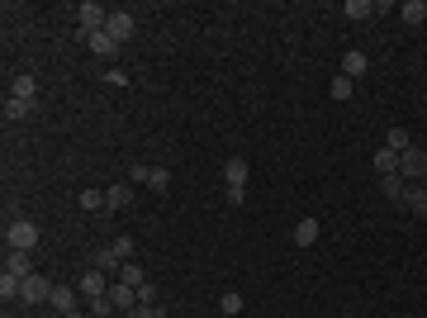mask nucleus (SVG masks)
<instances>
[{"instance_id":"1","label":"nucleus","mask_w":427,"mask_h":318,"mask_svg":"<svg viewBox=\"0 0 427 318\" xmlns=\"http://www.w3.org/2000/svg\"><path fill=\"white\" fill-rule=\"evenodd\" d=\"M5 247H15V252H34V247H39V223H29V219L5 223Z\"/></svg>"},{"instance_id":"2","label":"nucleus","mask_w":427,"mask_h":318,"mask_svg":"<svg viewBox=\"0 0 427 318\" xmlns=\"http://www.w3.org/2000/svg\"><path fill=\"white\" fill-rule=\"evenodd\" d=\"M77 15H81V39H91V34H100V29L110 24V10H105L100 0H81Z\"/></svg>"},{"instance_id":"3","label":"nucleus","mask_w":427,"mask_h":318,"mask_svg":"<svg viewBox=\"0 0 427 318\" xmlns=\"http://www.w3.org/2000/svg\"><path fill=\"white\" fill-rule=\"evenodd\" d=\"M399 176H404L408 185H418V180L427 176V152L423 147H408L404 157H399Z\"/></svg>"},{"instance_id":"4","label":"nucleus","mask_w":427,"mask_h":318,"mask_svg":"<svg viewBox=\"0 0 427 318\" xmlns=\"http://www.w3.org/2000/svg\"><path fill=\"white\" fill-rule=\"evenodd\" d=\"M110 285H114V280L105 276V271H96V266H91V271L77 280V290L86 295V304H91V299H105V295H110Z\"/></svg>"},{"instance_id":"5","label":"nucleus","mask_w":427,"mask_h":318,"mask_svg":"<svg viewBox=\"0 0 427 318\" xmlns=\"http://www.w3.org/2000/svg\"><path fill=\"white\" fill-rule=\"evenodd\" d=\"M105 34H110L114 43H129V39L138 34V20L129 15V10H110V24H105Z\"/></svg>"},{"instance_id":"6","label":"nucleus","mask_w":427,"mask_h":318,"mask_svg":"<svg viewBox=\"0 0 427 318\" xmlns=\"http://www.w3.org/2000/svg\"><path fill=\"white\" fill-rule=\"evenodd\" d=\"M20 299H24V304H48V299H53V280L39 276V271H34V276H24Z\"/></svg>"},{"instance_id":"7","label":"nucleus","mask_w":427,"mask_h":318,"mask_svg":"<svg viewBox=\"0 0 427 318\" xmlns=\"http://www.w3.org/2000/svg\"><path fill=\"white\" fill-rule=\"evenodd\" d=\"M86 48H91L100 62H114L119 53H124V43H114L110 34H105V29H100V34H91V39H86Z\"/></svg>"},{"instance_id":"8","label":"nucleus","mask_w":427,"mask_h":318,"mask_svg":"<svg viewBox=\"0 0 427 318\" xmlns=\"http://www.w3.org/2000/svg\"><path fill=\"white\" fill-rule=\"evenodd\" d=\"M77 299H81L77 285H53V299H48V304H53V309H58V318H62V314H72V309H81Z\"/></svg>"},{"instance_id":"9","label":"nucleus","mask_w":427,"mask_h":318,"mask_svg":"<svg viewBox=\"0 0 427 318\" xmlns=\"http://www.w3.org/2000/svg\"><path fill=\"white\" fill-rule=\"evenodd\" d=\"M5 271L10 276H34V252H15V247H5Z\"/></svg>"},{"instance_id":"10","label":"nucleus","mask_w":427,"mask_h":318,"mask_svg":"<svg viewBox=\"0 0 427 318\" xmlns=\"http://www.w3.org/2000/svg\"><path fill=\"white\" fill-rule=\"evenodd\" d=\"M247 176H252V166H247L242 157L223 161V185H237V190H247Z\"/></svg>"},{"instance_id":"11","label":"nucleus","mask_w":427,"mask_h":318,"mask_svg":"<svg viewBox=\"0 0 427 318\" xmlns=\"http://www.w3.org/2000/svg\"><path fill=\"white\" fill-rule=\"evenodd\" d=\"M10 95H15V100H29V105H39V81L29 77V72H20V77L10 81Z\"/></svg>"},{"instance_id":"12","label":"nucleus","mask_w":427,"mask_h":318,"mask_svg":"<svg viewBox=\"0 0 427 318\" xmlns=\"http://www.w3.org/2000/svg\"><path fill=\"white\" fill-rule=\"evenodd\" d=\"M110 304H114L119 314H129V309L138 304V290L133 285H124V280H114V285H110Z\"/></svg>"},{"instance_id":"13","label":"nucleus","mask_w":427,"mask_h":318,"mask_svg":"<svg viewBox=\"0 0 427 318\" xmlns=\"http://www.w3.org/2000/svg\"><path fill=\"white\" fill-rule=\"evenodd\" d=\"M366 72H370V58H366V53H356V48H351L347 58H342V77L361 81V77H366Z\"/></svg>"},{"instance_id":"14","label":"nucleus","mask_w":427,"mask_h":318,"mask_svg":"<svg viewBox=\"0 0 427 318\" xmlns=\"http://www.w3.org/2000/svg\"><path fill=\"white\" fill-rule=\"evenodd\" d=\"M129 204H133V185H124V180H119V185L105 190V209H129Z\"/></svg>"},{"instance_id":"15","label":"nucleus","mask_w":427,"mask_h":318,"mask_svg":"<svg viewBox=\"0 0 427 318\" xmlns=\"http://www.w3.org/2000/svg\"><path fill=\"white\" fill-rule=\"evenodd\" d=\"M96 271H105L110 280H119V271H124V261L114 257V247H100V252H96Z\"/></svg>"},{"instance_id":"16","label":"nucleus","mask_w":427,"mask_h":318,"mask_svg":"<svg viewBox=\"0 0 427 318\" xmlns=\"http://www.w3.org/2000/svg\"><path fill=\"white\" fill-rule=\"evenodd\" d=\"M39 105H29V100H15V95H5V124H20V119H29Z\"/></svg>"},{"instance_id":"17","label":"nucleus","mask_w":427,"mask_h":318,"mask_svg":"<svg viewBox=\"0 0 427 318\" xmlns=\"http://www.w3.org/2000/svg\"><path fill=\"white\" fill-rule=\"evenodd\" d=\"M380 190H385V199H394V204H404V195H408V180L394 171V176H380Z\"/></svg>"},{"instance_id":"18","label":"nucleus","mask_w":427,"mask_h":318,"mask_svg":"<svg viewBox=\"0 0 427 318\" xmlns=\"http://www.w3.org/2000/svg\"><path fill=\"white\" fill-rule=\"evenodd\" d=\"M342 15H347L351 24H366L370 15H375V0H347V5H342Z\"/></svg>"},{"instance_id":"19","label":"nucleus","mask_w":427,"mask_h":318,"mask_svg":"<svg viewBox=\"0 0 427 318\" xmlns=\"http://www.w3.org/2000/svg\"><path fill=\"white\" fill-rule=\"evenodd\" d=\"M318 242V219H299L294 223V247H313Z\"/></svg>"},{"instance_id":"20","label":"nucleus","mask_w":427,"mask_h":318,"mask_svg":"<svg viewBox=\"0 0 427 318\" xmlns=\"http://www.w3.org/2000/svg\"><path fill=\"white\" fill-rule=\"evenodd\" d=\"M399 20H404V24H423L427 20V5H423V0H404V5H399Z\"/></svg>"},{"instance_id":"21","label":"nucleus","mask_w":427,"mask_h":318,"mask_svg":"<svg viewBox=\"0 0 427 318\" xmlns=\"http://www.w3.org/2000/svg\"><path fill=\"white\" fill-rule=\"evenodd\" d=\"M375 171H380V176H394V171H399V152L380 147V152H375Z\"/></svg>"},{"instance_id":"22","label":"nucleus","mask_w":427,"mask_h":318,"mask_svg":"<svg viewBox=\"0 0 427 318\" xmlns=\"http://www.w3.org/2000/svg\"><path fill=\"white\" fill-rule=\"evenodd\" d=\"M119 280H124V285H147V271H143V266H138V261H124V271H119Z\"/></svg>"},{"instance_id":"23","label":"nucleus","mask_w":427,"mask_h":318,"mask_svg":"<svg viewBox=\"0 0 427 318\" xmlns=\"http://www.w3.org/2000/svg\"><path fill=\"white\" fill-rule=\"evenodd\" d=\"M385 147H389V152H399V157H404L408 147H413V138H408V128H389V138H385Z\"/></svg>"},{"instance_id":"24","label":"nucleus","mask_w":427,"mask_h":318,"mask_svg":"<svg viewBox=\"0 0 427 318\" xmlns=\"http://www.w3.org/2000/svg\"><path fill=\"white\" fill-rule=\"evenodd\" d=\"M328 91H332V100H351V95H356V81H351V77H342V72H337V77H332V86H328Z\"/></svg>"},{"instance_id":"25","label":"nucleus","mask_w":427,"mask_h":318,"mask_svg":"<svg viewBox=\"0 0 427 318\" xmlns=\"http://www.w3.org/2000/svg\"><path fill=\"white\" fill-rule=\"evenodd\" d=\"M20 290H24V280H20V276H10V271L0 276V299H5V304H10V299H20Z\"/></svg>"},{"instance_id":"26","label":"nucleus","mask_w":427,"mask_h":318,"mask_svg":"<svg viewBox=\"0 0 427 318\" xmlns=\"http://www.w3.org/2000/svg\"><path fill=\"white\" fill-rule=\"evenodd\" d=\"M129 180H133V185H152V166H147V161H133V166H129Z\"/></svg>"},{"instance_id":"27","label":"nucleus","mask_w":427,"mask_h":318,"mask_svg":"<svg viewBox=\"0 0 427 318\" xmlns=\"http://www.w3.org/2000/svg\"><path fill=\"white\" fill-rule=\"evenodd\" d=\"M110 247H114V257H119V261H133V247H138V242L129 238V233H124V238H114Z\"/></svg>"},{"instance_id":"28","label":"nucleus","mask_w":427,"mask_h":318,"mask_svg":"<svg viewBox=\"0 0 427 318\" xmlns=\"http://www.w3.org/2000/svg\"><path fill=\"white\" fill-rule=\"evenodd\" d=\"M218 309H223L228 318H233V314H242V295H237V290H228V295L218 299Z\"/></svg>"},{"instance_id":"29","label":"nucleus","mask_w":427,"mask_h":318,"mask_svg":"<svg viewBox=\"0 0 427 318\" xmlns=\"http://www.w3.org/2000/svg\"><path fill=\"white\" fill-rule=\"evenodd\" d=\"M86 309H91V318H110V314H119L114 304H110V295H105V299H91Z\"/></svg>"},{"instance_id":"30","label":"nucleus","mask_w":427,"mask_h":318,"mask_svg":"<svg viewBox=\"0 0 427 318\" xmlns=\"http://www.w3.org/2000/svg\"><path fill=\"white\" fill-rule=\"evenodd\" d=\"M124 318H162V304H133Z\"/></svg>"},{"instance_id":"31","label":"nucleus","mask_w":427,"mask_h":318,"mask_svg":"<svg viewBox=\"0 0 427 318\" xmlns=\"http://www.w3.org/2000/svg\"><path fill=\"white\" fill-rule=\"evenodd\" d=\"M81 209H105V190H81Z\"/></svg>"},{"instance_id":"32","label":"nucleus","mask_w":427,"mask_h":318,"mask_svg":"<svg viewBox=\"0 0 427 318\" xmlns=\"http://www.w3.org/2000/svg\"><path fill=\"white\" fill-rule=\"evenodd\" d=\"M152 190H171V171L166 166H152Z\"/></svg>"},{"instance_id":"33","label":"nucleus","mask_w":427,"mask_h":318,"mask_svg":"<svg viewBox=\"0 0 427 318\" xmlns=\"http://www.w3.org/2000/svg\"><path fill=\"white\" fill-rule=\"evenodd\" d=\"M223 204H247V190H237V185H223Z\"/></svg>"},{"instance_id":"34","label":"nucleus","mask_w":427,"mask_h":318,"mask_svg":"<svg viewBox=\"0 0 427 318\" xmlns=\"http://www.w3.org/2000/svg\"><path fill=\"white\" fill-rule=\"evenodd\" d=\"M138 304H157V285L147 280V285H138Z\"/></svg>"},{"instance_id":"35","label":"nucleus","mask_w":427,"mask_h":318,"mask_svg":"<svg viewBox=\"0 0 427 318\" xmlns=\"http://www.w3.org/2000/svg\"><path fill=\"white\" fill-rule=\"evenodd\" d=\"M105 81H114V86H129V72H119V67H110V72H105Z\"/></svg>"},{"instance_id":"36","label":"nucleus","mask_w":427,"mask_h":318,"mask_svg":"<svg viewBox=\"0 0 427 318\" xmlns=\"http://www.w3.org/2000/svg\"><path fill=\"white\" fill-rule=\"evenodd\" d=\"M62 318H86V314H81V309H72V314H62Z\"/></svg>"}]
</instances>
